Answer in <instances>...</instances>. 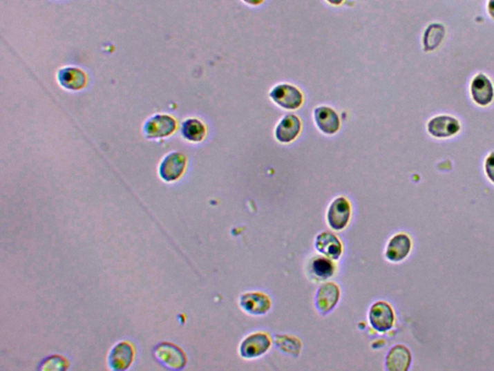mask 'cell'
<instances>
[{
  "label": "cell",
  "mask_w": 494,
  "mask_h": 371,
  "mask_svg": "<svg viewBox=\"0 0 494 371\" xmlns=\"http://www.w3.org/2000/svg\"><path fill=\"white\" fill-rule=\"evenodd\" d=\"M325 1L330 5H333V6H340V5L344 3L345 0H325Z\"/></svg>",
  "instance_id": "obj_25"
},
{
  "label": "cell",
  "mask_w": 494,
  "mask_h": 371,
  "mask_svg": "<svg viewBox=\"0 0 494 371\" xmlns=\"http://www.w3.org/2000/svg\"><path fill=\"white\" fill-rule=\"evenodd\" d=\"M155 359L170 370H182L187 365V355L179 346L169 343H160L155 348Z\"/></svg>",
  "instance_id": "obj_4"
},
{
  "label": "cell",
  "mask_w": 494,
  "mask_h": 371,
  "mask_svg": "<svg viewBox=\"0 0 494 371\" xmlns=\"http://www.w3.org/2000/svg\"><path fill=\"white\" fill-rule=\"evenodd\" d=\"M180 132L184 140L192 143L203 142L206 137L207 129L205 124L197 118H187L182 121Z\"/></svg>",
  "instance_id": "obj_19"
},
{
  "label": "cell",
  "mask_w": 494,
  "mask_h": 371,
  "mask_svg": "<svg viewBox=\"0 0 494 371\" xmlns=\"http://www.w3.org/2000/svg\"><path fill=\"white\" fill-rule=\"evenodd\" d=\"M271 300L263 293H247L240 298V307L251 314H264L271 309Z\"/></svg>",
  "instance_id": "obj_14"
},
{
  "label": "cell",
  "mask_w": 494,
  "mask_h": 371,
  "mask_svg": "<svg viewBox=\"0 0 494 371\" xmlns=\"http://www.w3.org/2000/svg\"><path fill=\"white\" fill-rule=\"evenodd\" d=\"M135 358V346L129 341H122L111 348L108 363L112 370L125 371L133 365Z\"/></svg>",
  "instance_id": "obj_5"
},
{
  "label": "cell",
  "mask_w": 494,
  "mask_h": 371,
  "mask_svg": "<svg viewBox=\"0 0 494 371\" xmlns=\"http://www.w3.org/2000/svg\"><path fill=\"white\" fill-rule=\"evenodd\" d=\"M459 121L451 116H437L428 124V130L435 137H449L459 131Z\"/></svg>",
  "instance_id": "obj_12"
},
{
  "label": "cell",
  "mask_w": 494,
  "mask_h": 371,
  "mask_svg": "<svg viewBox=\"0 0 494 371\" xmlns=\"http://www.w3.org/2000/svg\"><path fill=\"white\" fill-rule=\"evenodd\" d=\"M339 296L340 291L337 285L333 283H325L319 289L316 297L318 310L323 314L330 312L337 304Z\"/></svg>",
  "instance_id": "obj_15"
},
{
  "label": "cell",
  "mask_w": 494,
  "mask_h": 371,
  "mask_svg": "<svg viewBox=\"0 0 494 371\" xmlns=\"http://www.w3.org/2000/svg\"><path fill=\"white\" fill-rule=\"evenodd\" d=\"M301 131V121L298 116L287 115L275 129V137L281 143L294 142Z\"/></svg>",
  "instance_id": "obj_11"
},
{
  "label": "cell",
  "mask_w": 494,
  "mask_h": 371,
  "mask_svg": "<svg viewBox=\"0 0 494 371\" xmlns=\"http://www.w3.org/2000/svg\"><path fill=\"white\" fill-rule=\"evenodd\" d=\"M177 121L172 115L158 113L145 121L142 132L147 140H162L177 130Z\"/></svg>",
  "instance_id": "obj_1"
},
{
  "label": "cell",
  "mask_w": 494,
  "mask_h": 371,
  "mask_svg": "<svg viewBox=\"0 0 494 371\" xmlns=\"http://www.w3.org/2000/svg\"><path fill=\"white\" fill-rule=\"evenodd\" d=\"M187 160L182 153L172 151L167 153L159 166V175L167 183H174L182 178L187 169Z\"/></svg>",
  "instance_id": "obj_2"
},
{
  "label": "cell",
  "mask_w": 494,
  "mask_h": 371,
  "mask_svg": "<svg viewBox=\"0 0 494 371\" xmlns=\"http://www.w3.org/2000/svg\"><path fill=\"white\" fill-rule=\"evenodd\" d=\"M58 84L70 91H79L87 84V76L80 68L66 66L61 68L56 75Z\"/></svg>",
  "instance_id": "obj_8"
},
{
  "label": "cell",
  "mask_w": 494,
  "mask_h": 371,
  "mask_svg": "<svg viewBox=\"0 0 494 371\" xmlns=\"http://www.w3.org/2000/svg\"><path fill=\"white\" fill-rule=\"evenodd\" d=\"M472 98L480 106H486L491 103L494 96L493 84L490 79L484 75L474 77L471 84Z\"/></svg>",
  "instance_id": "obj_13"
},
{
  "label": "cell",
  "mask_w": 494,
  "mask_h": 371,
  "mask_svg": "<svg viewBox=\"0 0 494 371\" xmlns=\"http://www.w3.org/2000/svg\"><path fill=\"white\" fill-rule=\"evenodd\" d=\"M369 319L370 323L374 330L384 333L392 329L395 316L390 305L386 302H379L371 307Z\"/></svg>",
  "instance_id": "obj_6"
},
{
  "label": "cell",
  "mask_w": 494,
  "mask_h": 371,
  "mask_svg": "<svg viewBox=\"0 0 494 371\" xmlns=\"http://www.w3.org/2000/svg\"><path fill=\"white\" fill-rule=\"evenodd\" d=\"M486 172L490 180L494 183V153H491L486 161Z\"/></svg>",
  "instance_id": "obj_23"
},
{
  "label": "cell",
  "mask_w": 494,
  "mask_h": 371,
  "mask_svg": "<svg viewBox=\"0 0 494 371\" xmlns=\"http://www.w3.org/2000/svg\"><path fill=\"white\" fill-rule=\"evenodd\" d=\"M314 120L319 130L325 135H334L340 129L338 113L330 106H318L314 111Z\"/></svg>",
  "instance_id": "obj_9"
},
{
  "label": "cell",
  "mask_w": 494,
  "mask_h": 371,
  "mask_svg": "<svg viewBox=\"0 0 494 371\" xmlns=\"http://www.w3.org/2000/svg\"><path fill=\"white\" fill-rule=\"evenodd\" d=\"M245 3L250 5V6H259L264 3L265 0H243Z\"/></svg>",
  "instance_id": "obj_24"
},
{
  "label": "cell",
  "mask_w": 494,
  "mask_h": 371,
  "mask_svg": "<svg viewBox=\"0 0 494 371\" xmlns=\"http://www.w3.org/2000/svg\"><path fill=\"white\" fill-rule=\"evenodd\" d=\"M271 348V339L266 334L257 333L245 339L240 345V355L243 358L259 357Z\"/></svg>",
  "instance_id": "obj_10"
},
{
  "label": "cell",
  "mask_w": 494,
  "mask_h": 371,
  "mask_svg": "<svg viewBox=\"0 0 494 371\" xmlns=\"http://www.w3.org/2000/svg\"><path fill=\"white\" fill-rule=\"evenodd\" d=\"M272 101L285 110H298L303 104V92L292 84H278L269 92Z\"/></svg>",
  "instance_id": "obj_3"
},
{
  "label": "cell",
  "mask_w": 494,
  "mask_h": 371,
  "mask_svg": "<svg viewBox=\"0 0 494 371\" xmlns=\"http://www.w3.org/2000/svg\"><path fill=\"white\" fill-rule=\"evenodd\" d=\"M316 249L323 256L331 259H338L342 254L343 247L339 239L334 234L323 232L316 239Z\"/></svg>",
  "instance_id": "obj_18"
},
{
  "label": "cell",
  "mask_w": 494,
  "mask_h": 371,
  "mask_svg": "<svg viewBox=\"0 0 494 371\" xmlns=\"http://www.w3.org/2000/svg\"><path fill=\"white\" fill-rule=\"evenodd\" d=\"M350 204L345 198H336L331 203L327 213V220L331 229L342 230L349 224L350 218Z\"/></svg>",
  "instance_id": "obj_7"
},
{
  "label": "cell",
  "mask_w": 494,
  "mask_h": 371,
  "mask_svg": "<svg viewBox=\"0 0 494 371\" xmlns=\"http://www.w3.org/2000/svg\"><path fill=\"white\" fill-rule=\"evenodd\" d=\"M410 350L403 345H396L389 351L386 358V368L390 371H406L410 368Z\"/></svg>",
  "instance_id": "obj_17"
},
{
  "label": "cell",
  "mask_w": 494,
  "mask_h": 371,
  "mask_svg": "<svg viewBox=\"0 0 494 371\" xmlns=\"http://www.w3.org/2000/svg\"><path fill=\"white\" fill-rule=\"evenodd\" d=\"M445 30L440 24H430L424 34V47L426 50H433L439 47L444 37Z\"/></svg>",
  "instance_id": "obj_20"
},
{
  "label": "cell",
  "mask_w": 494,
  "mask_h": 371,
  "mask_svg": "<svg viewBox=\"0 0 494 371\" xmlns=\"http://www.w3.org/2000/svg\"><path fill=\"white\" fill-rule=\"evenodd\" d=\"M411 249L410 237L406 234H397L389 242L386 249V257L390 261L403 260L408 256Z\"/></svg>",
  "instance_id": "obj_16"
},
{
  "label": "cell",
  "mask_w": 494,
  "mask_h": 371,
  "mask_svg": "<svg viewBox=\"0 0 494 371\" xmlns=\"http://www.w3.org/2000/svg\"><path fill=\"white\" fill-rule=\"evenodd\" d=\"M488 13H490L491 16L494 18V0H490V2H488Z\"/></svg>",
  "instance_id": "obj_26"
},
{
  "label": "cell",
  "mask_w": 494,
  "mask_h": 371,
  "mask_svg": "<svg viewBox=\"0 0 494 371\" xmlns=\"http://www.w3.org/2000/svg\"><path fill=\"white\" fill-rule=\"evenodd\" d=\"M68 368V362L65 358L60 356H52L42 363L40 370H65Z\"/></svg>",
  "instance_id": "obj_22"
},
{
  "label": "cell",
  "mask_w": 494,
  "mask_h": 371,
  "mask_svg": "<svg viewBox=\"0 0 494 371\" xmlns=\"http://www.w3.org/2000/svg\"><path fill=\"white\" fill-rule=\"evenodd\" d=\"M311 268H312L314 275L321 278V280H327V278H330L335 271L334 264L328 260V259L323 258V257H318V258L314 259Z\"/></svg>",
  "instance_id": "obj_21"
}]
</instances>
